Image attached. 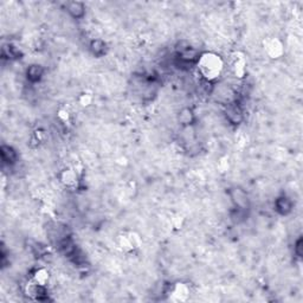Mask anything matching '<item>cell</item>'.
Instances as JSON below:
<instances>
[{"label": "cell", "mask_w": 303, "mask_h": 303, "mask_svg": "<svg viewBox=\"0 0 303 303\" xmlns=\"http://www.w3.org/2000/svg\"><path fill=\"white\" fill-rule=\"evenodd\" d=\"M196 65L200 69L201 75L206 80L217 77L219 75L220 69H222L220 59L217 56H214V54H201L198 62H196Z\"/></svg>", "instance_id": "cell-1"}, {"label": "cell", "mask_w": 303, "mask_h": 303, "mask_svg": "<svg viewBox=\"0 0 303 303\" xmlns=\"http://www.w3.org/2000/svg\"><path fill=\"white\" fill-rule=\"evenodd\" d=\"M229 196H230L232 204H233V209L242 210V211L248 212L250 201L244 190H242V188L239 187H233L231 188L230 192H229Z\"/></svg>", "instance_id": "cell-2"}, {"label": "cell", "mask_w": 303, "mask_h": 303, "mask_svg": "<svg viewBox=\"0 0 303 303\" xmlns=\"http://www.w3.org/2000/svg\"><path fill=\"white\" fill-rule=\"evenodd\" d=\"M225 116L231 125H238L242 124L243 119H244V111L238 103L232 102L229 103L225 109Z\"/></svg>", "instance_id": "cell-3"}, {"label": "cell", "mask_w": 303, "mask_h": 303, "mask_svg": "<svg viewBox=\"0 0 303 303\" xmlns=\"http://www.w3.org/2000/svg\"><path fill=\"white\" fill-rule=\"evenodd\" d=\"M274 207H275V211H276L278 214L288 215L293 212L294 203H293V200L289 198V196L282 195L275 199Z\"/></svg>", "instance_id": "cell-4"}, {"label": "cell", "mask_w": 303, "mask_h": 303, "mask_svg": "<svg viewBox=\"0 0 303 303\" xmlns=\"http://www.w3.org/2000/svg\"><path fill=\"white\" fill-rule=\"evenodd\" d=\"M65 11L69 13V16L76 20L83 19L86 16V6L83 2L80 1H69L65 4Z\"/></svg>", "instance_id": "cell-5"}, {"label": "cell", "mask_w": 303, "mask_h": 303, "mask_svg": "<svg viewBox=\"0 0 303 303\" xmlns=\"http://www.w3.org/2000/svg\"><path fill=\"white\" fill-rule=\"evenodd\" d=\"M44 72H45V70L42 65H39V64L29 65L25 72L26 80L32 84L38 83V82L42 81L43 76H44Z\"/></svg>", "instance_id": "cell-6"}, {"label": "cell", "mask_w": 303, "mask_h": 303, "mask_svg": "<svg viewBox=\"0 0 303 303\" xmlns=\"http://www.w3.org/2000/svg\"><path fill=\"white\" fill-rule=\"evenodd\" d=\"M0 154H1L2 162L6 163V165L12 166L17 162L18 153L16 152V149L13 147L7 146V144H2L0 147Z\"/></svg>", "instance_id": "cell-7"}, {"label": "cell", "mask_w": 303, "mask_h": 303, "mask_svg": "<svg viewBox=\"0 0 303 303\" xmlns=\"http://www.w3.org/2000/svg\"><path fill=\"white\" fill-rule=\"evenodd\" d=\"M89 50L92 56L100 58V57H103L107 53L108 50L107 43L102 39H92L89 44Z\"/></svg>", "instance_id": "cell-8"}, {"label": "cell", "mask_w": 303, "mask_h": 303, "mask_svg": "<svg viewBox=\"0 0 303 303\" xmlns=\"http://www.w3.org/2000/svg\"><path fill=\"white\" fill-rule=\"evenodd\" d=\"M196 121V115L193 113L192 109L190 108H184L181 109V111L179 113V122L184 127H190L193 125V122Z\"/></svg>", "instance_id": "cell-9"}, {"label": "cell", "mask_w": 303, "mask_h": 303, "mask_svg": "<svg viewBox=\"0 0 303 303\" xmlns=\"http://www.w3.org/2000/svg\"><path fill=\"white\" fill-rule=\"evenodd\" d=\"M2 56L9 57L10 59H20L21 56H23V53L16 45L7 44L4 45V48H2Z\"/></svg>", "instance_id": "cell-10"}, {"label": "cell", "mask_w": 303, "mask_h": 303, "mask_svg": "<svg viewBox=\"0 0 303 303\" xmlns=\"http://www.w3.org/2000/svg\"><path fill=\"white\" fill-rule=\"evenodd\" d=\"M302 244H303V242H302L301 237L297 238L294 244V253L296 255V257H299V258L302 257Z\"/></svg>", "instance_id": "cell-11"}]
</instances>
